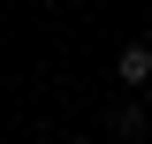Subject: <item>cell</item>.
I'll use <instances>...</instances> for the list:
<instances>
[{
    "label": "cell",
    "mask_w": 152,
    "mask_h": 144,
    "mask_svg": "<svg viewBox=\"0 0 152 144\" xmlns=\"http://www.w3.org/2000/svg\"><path fill=\"white\" fill-rule=\"evenodd\" d=\"M76 144H91V137H76Z\"/></svg>",
    "instance_id": "obj_3"
},
{
    "label": "cell",
    "mask_w": 152,
    "mask_h": 144,
    "mask_svg": "<svg viewBox=\"0 0 152 144\" xmlns=\"http://www.w3.org/2000/svg\"><path fill=\"white\" fill-rule=\"evenodd\" d=\"M114 84H152V38H129L114 53Z\"/></svg>",
    "instance_id": "obj_1"
},
{
    "label": "cell",
    "mask_w": 152,
    "mask_h": 144,
    "mask_svg": "<svg viewBox=\"0 0 152 144\" xmlns=\"http://www.w3.org/2000/svg\"><path fill=\"white\" fill-rule=\"evenodd\" d=\"M137 129H145V106L122 99V106H114V137H137Z\"/></svg>",
    "instance_id": "obj_2"
}]
</instances>
